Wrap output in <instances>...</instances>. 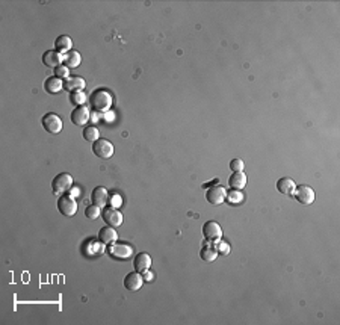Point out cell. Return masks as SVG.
I'll return each mask as SVG.
<instances>
[{"label": "cell", "instance_id": "6da1fadb", "mask_svg": "<svg viewBox=\"0 0 340 325\" xmlns=\"http://www.w3.org/2000/svg\"><path fill=\"white\" fill-rule=\"evenodd\" d=\"M89 104L92 106V109L97 112H106L111 109L112 106V96L109 91L106 89H96L91 92L89 96Z\"/></svg>", "mask_w": 340, "mask_h": 325}, {"label": "cell", "instance_id": "7a4b0ae2", "mask_svg": "<svg viewBox=\"0 0 340 325\" xmlns=\"http://www.w3.org/2000/svg\"><path fill=\"white\" fill-rule=\"evenodd\" d=\"M73 186V177L68 173H59L52 180V189L55 195H65Z\"/></svg>", "mask_w": 340, "mask_h": 325}, {"label": "cell", "instance_id": "7402d4cb", "mask_svg": "<svg viewBox=\"0 0 340 325\" xmlns=\"http://www.w3.org/2000/svg\"><path fill=\"white\" fill-rule=\"evenodd\" d=\"M228 184H230V188L240 191V189L245 188V184H246V176L242 171L233 173V174L228 177Z\"/></svg>", "mask_w": 340, "mask_h": 325}, {"label": "cell", "instance_id": "52a82bcc", "mask_svg": "<svg viewBox=\"0 0 340 325\" xmlns=\"http://www.w3.org/2000/svg\"><path fill=\"white\" fill-rule=\"evenodd\" d=\"M225 197H227V191L221 186V184H213V186H210L206 192L207 203H210L213 206H220L221 203H224Z\"/></svg>", "mask_w": 340, "mask_h": 325}, {"label": "cell", "instance_id": "484cf974", "mask_svg": "<svg viewBox=\"0 0 340 325\" xmlns=\"http://www.w3.org/2000/svg\"><path fill=\"white\" fill-rule=\"evenodd\" d=\"M225 201H228L230 204H239L243 201V195L240 194V191L235 189V191H230L225 197Z\"/></svg>", "mask_w": 340, "mask_h": 325}, {"label": "cell", "instance_id": "1f68e13d", "mask_svg": "<svg viewBox=\"0 0 340 325\" xmlns=\"http://www.w3.org/2000/svg\"><path fill=\"white\" fill-rule=\"evenodd\" d=\"M142 274H144V278H145V280H151V278H153V277H151V274H150V271H148V269H147V271H145V272H142Z\"/></svg>", "mask_w": 340, "mask_h": 325}, {"label": "cell", "instance_id": "d6986e66", "mask_svg": "<svg viewBox=\"0 0 340 325\" xmlns=\"http://www.w3.org/2000/svg\"><path fill=\"white\" fill-rule=\"evenodd\" d=\"M44 89L49 92V94H58L59 91L64 89V81L59 79V77H47L44 82Z\"/></svg>", "mask_w": 340, "mask_h": 325}, {"label": "cell", "instance_id": "4316f807", "mask_svg": "<svg viewBox=\"0 0 340 325\" xmlns=\"http://www.w3.org/2000/svg\"><path fill=\"white\" fill-rule=\"evenodd\" d=\"M100 215H101V210H100L99 206H96V204L86 206V209H85V216H86V218H89V220H97Z\"/></svg>", "mask_w": 340, "mask_h": 325}, {"label": "cell", "instance_id": "9a60e30c", "mask_svg": "<svg viewBox=\"0 0 340 325\" xmlns=\"http://www.w3.org/2000/svg\"><path fill=\"white\" fill-rule=\"evenodd\" d=\"M107 200H109V192H107L106 188L97 186V188L92 189V192H91V201H92V204H96V206H99V207H103V206H106Z\"/></svg>", "mask_w": 340, "mask_h": 325}, {"label": "cell", "instance_id": "44dd1931", "mask_svg": "<svg viewBox=\"0 0 340 325\" xmlns=\"http://www.w3.org/2000/svg\"><path fill=\"white\" fill-rule=\"evenodd\" d=\"M71 45H73V41H71V38L68 35H59L56 38V41H55L56 52L62 53V55H65V53H68L71 50Z\"/></svg>", "mask_w": 340, "mask_h": 325}, {"label": "cell", "instance_id": "4fadbf2b", "mask_svg": "<svg viewBox=\"0 0 340 325\" xmlns=\"http://www.w3.org/2000/svg\"><path fill=\"white\" fill-rule=\"evenodd\" d=\"M42 64L45 67L56 68L58 65L64 64V55L56 52V50H47V52L42 55Z\"/></svg>", "mask_w": 340, "mask_h": 325}, {"label": "cell", "instance_id": "8992f818", "mask_svg": "<svg viewBox=\"0 0 340 325\" xmlns=\"http://www.w3.org/2000/svg\"><path fill=\"white\" fill-rule=\"evenodd\" d=\"M58 210L65 216H74L77 212V201L70 195H60L58 200Z\"/></svg>", "mask_w": 340, "mask_h": 325}, {"label": "cell", "instance_id": "277c9868", "mask_svg": "<svg viewBox=\"0 0 340 325\" xmlns=\"http://www.w3.org/2000/svg\"><path fill=\"white\" fill-rule=\"evenodd\" d=\"M92 153L100 159H109L114 156V145L111 144V141L100 138L96 142H92Z\"/></svg>", "mask_w": 340, "mask_h": 325}, {"label": "cell", "instance_id": "7c38bea8", "mask_svg": "<svg viewBox=\"0 0 340 325\" xmlns=\"http://www.w3.org/2000/svg\"><path fill=\"white\" fill-rule=\"evenodd\" d=\"M144 284V278L142 275L133 271V272H129L126 277H124V287L130 292H135V290H139L142 287Z\"/></svg>", "mask_w": 340, "mask_h": 325}, {"label": "cell", "instance_id": "f1b7e54d", "mask_svg": "<svg viewBox=\"0 0 340 325\" xmlns=\"http://www.w3.org/2000/svg\"><path fill=\"white\" fill-rule=\"evenodd\" d=\"M215 242H216L215 248H216V253H218V254L225 256V254H228V253H230V245H228V244L222 242L221 239H220V241H215Z\"/></svg>", "mask_w": 340, "mask_h": 325}, {"label": "cell", "instance_id": "5bb4252c", "mask_svg": "<svg viewBox=\"0 0 340 325\" xmlns=\"http://www.w3.org/2000/svg\"><path fill=\"white\" fill-rule=\"evenodd\" d=\"M151 266V257L147 253H138L133 259V269L136 272H145Z\"/></svg>", "mask_w": 340, "mask_h": 325}, {"label": "cell", "instance_id": "cb8c5ba5", "mask_svg": "<svg viewBox=\"0 0 340 325\" xmlns=\"http://www.w3.org/2000/svg\"><path fill=\"white\" fill-rule=\"evenodd\" d=\"M200 257L204 262H213L218 257V253H216V250H213L212 246H203V248L200 250Z\"/></svg>", "mask_w": 340, "mask_h": 325}, {"label": "cell", "instance_id": "2e32d148", "mask_svg": "<svg viewBox=\"0 0 340 325\" xmlns=\"http://www.w3.org/2000/svg\"><path fill=\"white\" fill-rule=\"evenodd\" d=\"M118 239L117 231L112 225H104L99 230V241L104 245H111Z\"/></svg>", "mask_w": 340, "mask_h": 325}, {"label": "cell", "instance_id": "ffe728a7", "mask_svg": "<svg viewBox=\"0 0 340 325\" xmlns=\"http://www.w3.org/2000/svg\"><path fill=\"white\" fill-rule=\"evenodd\" d=\"M82 62V56L80 53L77 50H70L68 53L64 55V65L68 68V70H73V68H77L80 65Z\"/></svg>", "mask_w": 340, "mask_h": 325}, {"label": "cell", "instance_id": "e0dca14e", "mask_svg": "<svg viewBox=\"0 0 340 325\" xmlns=\"http://www.w3.org/2000/svg\"><path fill=\"white\" fill-rule=\"evenodd\" d=\"M85 86H86V82H85V79H82L80 76L67 77V79L64 81V89L68 91L70 94H71V92H76V91H82Z\"/></svg>", "mask_w": 340, "mask_h": 325}, {"label": "cell", "instance_id": "f546056e", "mask_svg": "<svg viewBox=\"0 0 340 325\" xmlns=\"http://www.w3.org/2000/svg\"><path fill=\"white\" fill-rule=\"evenodd\" d=\"M243 166H245V163H243L242 159H233V161L230 162V169H231L233 173L243 171Z\"/></svg>", "mask_w": 340, "mask_h": 325}, {"label": "cell", "instance_id": "ac0fdd59", "mask_svg": "<svg viewBox=\"0 0 340 325\" xmlns=\"http://www.w3.org/2000/svg\"><path fill=\"white\" fill-rule=\"evenodd\" d=\"M275 186H277L278 192H281L284 195H293V192H295V189H297L295 182H293L290 177H281L277 182Z\"/></svg>", "mask_w": 340, "mask_h": 325}, {"label": "cell", "instance_id": "3957f363", "mask_svg": "<svg viewBox=\"0 0 340 325\" xmlns=\"http://www.w3.org/2000/svg\"><path fill=\"white\" fill-rule=\"evenodd\" d=\"M41 124H42V127H44L45 132H49L52 135L59 133L60 130H62V127H64L62 118H60L55 112H47V114H45L42 117V120H41Z\"/></svg>", "mask_w": 340, "mask_h": 325}, {"label": "cell", "instance_id": "603a6c76", "mask_svg": "<svg viewBox=\"0 0 340 325\" xmlns=\"http://www.w3.org/2000/svg\"><path fill=\"white\" fill-rule=\"evenodd\" d=\"M83 138L89 142H96L97 139H100V132L96 126H86L83 129Z\"/></svg>", "mask_w": 340, "mask_h": 325}, {"label": "cell", "instance_id": "83f0119b", "mask_svg": "<svg viewBox=\"0 0 340 325\" xmlns=\"http://www.w3.org/2000/svg\"><path fill=\"white\" fill-rule=\"evenodd\" d=\"M68 73H70V70L64 65V64H60V65H58L56 68H53V76L55 77H59V79H67V77H70L68 76Z\"/></svg>", "mask_w": 340, "mask_h": 325}, {"label": "cell", "instance_id": "d4e9b609", "mask_svg": "<svg viewBox=\"0 0 340 325\" xmlns=\"http://www.w3.org/2000/svg\"><path fill=\"white\" fill-rule=\"evenodd\" d=\"M70 102L76 106H82L85 104L86 102V96L83 91H76V92H71L70 94Z\"/></svg>", "mask_w": 340, "mask_h": 325}, {"label": "cell", "instance_id": "8fae6325", "mask_svg": "<svg viewBox=\"0 0 340 325\" xmlns=\"http://www.w3.org/2000/svg\"><path fill=\"white\" fill-rule=\"evenodd\" d=\"M203 235L207 241H220L222 238V230L216 221H207L203 225Z\"/></svg>", "mask_w": 340, "mask_h": 325}, {"label": "cell", "instance_id": "30bf717a", "mask_svg": "<svg viewBox=\"0 0 340 325\" xmlns=\"http://www.w3.org/2000/svg\"><path fill=\"white\" fill-rule=\"evenodd\" d=\"M101 218L107 225L112 227H120L122 224V213L115 207H106L101 210Z\"/></svg>", "mask_w": 340, "mask_h": 325}, {"label": "cell", "instance_id": "9c48e42d", "mask_svg": "<svg viewBox=\"0 0 340 325\" xmlns=\"http://www.w3.org/2000/svg\"><path fill=\"white\" fill-rule=\"evenodd\" d=\"M89 109L86 104H82V106H76L71 115H70V120L74 126H86V122L89 120Z\"/></svg>", "mask_w": 340, "mask_h": 325}, {"label": "cell", "instance_id": "4dcf8cb0", "mask_svg": "<svg viewBox=\"0 0 340 325\" xmlns=\"http://www.w3.org/2000/svg\"><path fill=\"white\" fill-rule=\"evenodd\" d=\"M112 200H114V201H112V204H114V206H115V209H117V206L121 203V201H120V197H118V195H114V197H112Z\"/></svg>", "mask_w": 340, "mask_h": 325}, {"label": "cell", "instance_id": "ba28073f", "mask_svg": "<svg viewBox=\"0 0 340 325\" xmlns=\"http://www.w3.org/2000/svg\"><path fill=\"white\" fill-rule=\"evenodd\" d=\"M133 253V248L127 244H111L107 246V254L114 259H129Z\"/></svg>", "mask_w": 340, "mask_h": 325}, {"label": "cell", "instance_id": "5b68a950", "mask_svg": "<svg viewBox=\"0 0 340 325\" xmlns=\"http://www.w3.org/2000/svg\"><path fill=\"white\" fill-rule=\"evenodd\" d=\"M293 197H295V200L298 201V203H301L304 206L312 204L313 201L316 200L315 191L310 186H307V184H301V186H297L295 192H293Z\"/></svg>", "mask_w": 340, "mask_h": 325}]
</instances>
